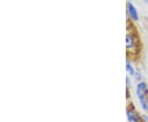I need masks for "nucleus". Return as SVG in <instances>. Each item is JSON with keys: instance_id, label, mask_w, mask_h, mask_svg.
<instances>
[{"instance_id": "nucleus-1", "label": "nucleus", "mask_w": 148, "mask_h": 122, "mask_svg": "<svg viewBox=\"0 0 148 122\" xmlns=\"http://www.w3.org/2000/svg\"><path fill=\"white\" fill-rule=\"evenodd\" d=\"M147 85L145 83H140V84H138V89H137V91H138V98H139L140 102L142 104V106L143 107V109H145V110L147 109V103H146L145 99H144V94L147 91Z\"/></svg>"}, {"instance_id": "nucleus-2", "label": "nucleus", "mask_w": 148, "mask_h": 122, "mask_svg": "<svg viewBox=\"0 0 148 122\" xmlns=\"http://www.w3.org/2000/svg\"><path fill=\"white\" fill-rule=\"evenodd\" d=\"M128 10H129V12H130V15L132 17L133 20L135 21H138V12H137V10L136 8L134 7V6L131 4V3H128Z\"/></svg>"}, {"instance_id": "nucleus-3", "label": "nucleus", "mask_w": 148, "mask_h": 122, "mask_svg": "<svg viewBox=\"0 0 148 122\" xmlns=\"http://www.w3.org/2000/svg\"><path fill=\"white\" fill-rule=\"evenodd\" d=\"M127 119H128V122H138V118H137L136 115L133 112H130V111H127Z\"/></svg>"}, {"instance_id": "nucleus-4", "label": "nucleus", "mask_w": 148, "mask_h": 122, "mask_svg": "<svg viewBox=\"0 0 148 122\" xmlns=\"http://www.w3.org/2000/svg\"><path fill=\"white\" fill-rule=\"evenodd\" d=\"M126 44H127V48H131L133 47V39L132 36L129 35H126Z\"/></svg>"}, {"instance_id": "nucleus-5", "label": "nucleus", "mask_w": 148, "mask_h": 122, "mask_svg": "<svg viewBox=\"0 0 148 122\" xmlns=\"http://www.w3.org/2000/svg\"><path fill=\"white\" fill-rule=\"evenodd\" d=\"M126 69H127V70L130 73L131 75H133L134 74V70H133V69H132V67L130 66V64L128 63V62H127V66H126Z\"/></svg>"}, {"instance_id": "nucleus-6", "label": "nucleus", "mask_w": 148, "mask_h": 122, "mask_svg": "<svg viewBox=\"0 0 148 122\" xmlns=\"http://www.w3.org/2000/svg\"><path fill=\"white\" fill-rule=\"evenodd\" d=\"M136 78H137V80H141V75L140 73H136Z\"/></svg>"}, {"instance_id": "nucleus-7", "label": "nucleus", "mask_w": 148, "mask_h": 122, "mask_svg": "<svg viewBox=\"0 0 148 122\" xmlns=\"http://www.w3.org/2000/svg\"><path fill=\"white\" fill-rule=\"evenodd\" d=\"M143 120L145 121V122H148V117H147L146 116H143Z\"/></svg>"}, {"instance_id": "nucleus-8", "label": "nucleus", "mask_w": 148, "mask_h": 122, "mask_svg": "<svg viewBox=\"0 0 148 122\" xmlns=\"http://www.w3.org/2000/svg\"><path fill=\"white\" fill-rule=\"evenodd\" d=\"M146 1H147V3H148V0H146Z\"/></svg>"}]
</instances>
